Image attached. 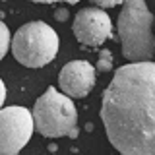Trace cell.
I'll list each match as a JSON object with an SVG mask.
<instances>
[{"label": "cell", "instance_id": "obj_1", "mask_svg": "<svg viewBox=\"0 0 155 155\" xmlns=\"http://www.w3.org/2000/svg\"><path fill=\"white\" fill-rule=\"evenodd\" d=\"M155 66L130 62L114 72L103 93L101 120L122 155H155Z\"/></svg>", "mask_w": 155, "mask_h": 155}, {"label": "cell", "instance_id": "obj_2", "mask_svg": "<svg viewBox=\"0 0 155 155\" xmlns=\"http://www.w3.org/2000/svg\"><path fill=\"white\" fill-rule=\"evenodd\" d=\"M118 14L116 31L122 43V54L130 62H151L155 52L153 16L145 0H124Z\"/></svg>", "mask_w": 155, "mask_h": 155}, {"label": "cell", "instance_id": "obj_3", "mask_svg": "<svg viewBox=\"0 0 155 155\" xmlns=\"http://www.w3.org/2000/svg\"><path fill=\"white\" fill-rule=\"evenodd\" d=\"M33 128L45 138H78V109L70 97L56 89L47 91L35 101L33 107Z\"/></svg>", "mask_w": 155, "mask_h": 155}, {"label": "cell", "instance_id": "obj_4", "mask_svg": "<svg viewBox=\"0 0 155 155\" xmlns=\"http://www.w3.org/2000/svg\"><path fill=\"white\" fill-rule=\"evenodd\" d=\"M14 58L25 68H43L54 60L58 35L45 21H29L16 31L10 41Z\"/></svg>", "mask_w": 155, "mask_h": 155}, {"label": "cell", "instance_id": "obj_5", "mask_svg": "<svg viewBox=\"0 0 155 155\" xmlns=\"http://www.w3.org/2000/svg\"><path fill=\"white\" fill-rule=\"evenodd\" d=\"M31 110L25 107L0 109V155H18L33 136Z\"/></svg>", "mask_w": 155, "mask_h": 155}, {"label": "cell", "instance_id": "obj_6", "mask_svg": "<svg viewBox=\"0 0 155 155\" xmlns=\"http://www.w3.org/2000/svg\"><path fill=\"white\" fill-rule=\"evenodd\" d=\"M76 39L87 47H99L113 37V21L101 8H84L76 14L72 25Z\"/></svg>", "mask_w": 155, "mask_h": 155}, {"label": "cell", "instance_id": "obj_7", "mask_svg": "<svg viewBox=\"0 0 155 155\" xmlns=\"http://www.w3.org/2000/svg\"><path fill=\"white\" fill-rule=\"evenodd\" d=\"M95 80H97V70L91 62L72 60L58 74L60 93H64L70 99L72 97L74 99H81V97L91 93V89L95 87Z\"/></svg>", "mask_w": 155, "mask_h": 155}, {"label": "cell", "instance_id": "obj_8", "mask_svg": "<svg viewBox=\"0 0 155 155\" xmlns=\"http://www.w3.org/2000/svg\"><path fill=\"white\" fill-rule=\"evenodd\" d=\"M10 41H12V37H10V29H8L6 23L0 19V60L6 56V52L10 48Z\"/></svg>", "mask_w": 155, "mask_h": 155}, {"label": "cell", "instance_id": "obj_9", "mask_svg": "<svg viewBox=\"0 0 155 155\" xmlns=\"http://www.w3.org/2000/svg\"><path fill=\"white\" fill-rule=\"evenodd\" d=\"M113 68V52L110 51H101V56H99V64H97V70L101 72H107Z\"/></svg>", "mask_w": 155, "mask_h": 155}, {"label": "cell", "instance_id": "obj_10", "mask_svg": "<svg viewBox=\"0 0 155 155\" xmlns=\"http://www.w3.org/2000/svg\"><path fill=\"white\" fill-rule=\"evenodd\" d=\"M91 2H93L97 8L105 10V8H114V6H118V4H122L124 0H91Z\"/></svg>", "mask_w": 155, "mask_h": 155}, {"label": "cell", "instance_id": "obj_11", "mask_svg": "<svg viewBox=\"0 0 155 155\" xmlns=\"http://www.w3.org/2000/svg\"><path fill=\"white\" fill-rule=\"evenodd\" d=\"M31 2H39V4H58V2H68V4H76L78 0H31Z\"/></svg>", "mask_w": 155, "mask_h": 155}, {"label": "cell", "instance_id": "obj_12", "mask_svg": "<svg viewBox=\"0 0 155 155\" xmlns=\"http://www.w3.org/2000/svg\"><path fill=\"white\" fill-rule=\"evenodd\" d=\"M4 101H6V85H4V81L0 80V109H2Z\"/></svg>", "mask_w": 155, "mask_h": 155}, {"label": "cell", "instance_id": "obj_13", "mask_svg": "<svg viewBox=\"0 0 155 155\" xmlns=\"http://www.w3.org/2000/svg\"><path fill=\"white\" fill-rule=\"evenodd\" d=\"M66 16H68V14L64 12V10H62V12H56V18L58 19H66Z\"/></svg>", "mask_w": 155, "mask_h": 155}]
</instances>
